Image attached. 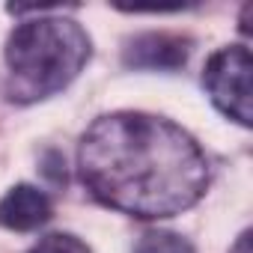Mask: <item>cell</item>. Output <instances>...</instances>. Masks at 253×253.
<instances>
[{"label": "cell", "instance_id": "obj_5", "mask_svg": "<svg viewBox=\"0 0 253 253\" xmlns=\"http://www.w3.org/2000/svg\"><path fill=\"white\" fill-rule=\"evenodd\" d=\"M54 214V206L48 200L45 191H39L36 185H12L6 191V197L0 200V226L12 229V232H33L39 226H45Z\"/></svg>", "mask_w": 253, "mask_h": 253}, {"label": "cell", "instance_id": "obj_7", "mask_svg": "<svg viewBox=\"0 0 253 253\" xmlns=\"http://www.w3.org/2000/svg\"><path fill=\"white\" fill-rule=\"evenodd\" d=\"M30 253H92V250L86 247V241H81L72 232H51L39 238Z\"/></svg>", "mask_w": 253, "mask_h": 253}, {"label": "cell", "instance_id": "obj_2", "mask_svg": "<svg viewBox=\"0 0 253 253\" xmlns=\"http://www.w3.org/2000/svg\"><path fill=\"white\" fill-rule=\"evenodd\" d=\"M6 98L15 104L45 101L63 92L89 63L92 42L72 18H36L6 39Z\"/></svg>", "mask_w": 253, "mask_h": 253}, {"label": "cell", "instance_id": "obj_1", "mask_svg": "<svg viewBox=\"0 0 253 253\" xmlns=\"http://www.w3.org/2000/svg\"><path fill=\"white\" fill-rule=\"evenodd\" d=\"M78 170L101 206L143 220L182 214L209 188L200 143L182 125L143 110L98 116L81 137Z\"/></svg>", "mask_w": 253, "mask_h": 253}, {"label": "cell", "instance_id": "obj_8", "mask_svg": "<svg viewBox=\"0 0 253 253\" xmlns=\"http://www.w3.org/2000/svg\"><path fill=\"white\" fill-rule=\"evenodd\" d=\"M229 253H250V229H244V232L235 238V244H232Z\"/></svg>", "mask_w": 253, "mask_h": 253}, {"label": "cell", "instance_id": "obj_4", "mask_svg": "<svg viewBox=\"0 0 253 253\" xmlns=\"http://www.w3.org/2000/svg\"><path fill=\"white\" fill-rule=\"evenodd\" d=\"M191 42L176 33H140L125 42L122 63L125 69H149V72H176L188 63Z\"/></svg>", "mask_w": 253, "mask_h": 253}, {"label": "cell", "instance_id": "obj_6", "mask_svg": "<svg viewBox=\"0 0 253 253\" xmlns=\"http://www.w3.org/2000/svg\"><path fill=\"white\" fill-rule=\"evenodd\" d=\"M134 253H197V250H194V244H191L185 235H179V232H170V229H149V232L137 241Z\"/></svg>", "mask_w": 253, "mask_h": 253}, {"label": "cell", "instance_id": "obj_3", "mask_svg": "<svg viewBox=\"0 0 253 253\" xmlns=\"http://www.w3.org/2000/svg\"><path fill=\"white\" fill-rule=\"evenodd\" d=\"M250 51L244 45H226L214 51L203 69V86L214 107L235 119L238 125H253V95H250Z\"/></svg>", "mask_w": 253, "mask_h": 253}]
</instances>
